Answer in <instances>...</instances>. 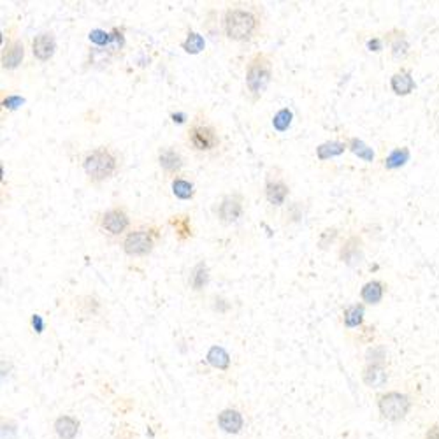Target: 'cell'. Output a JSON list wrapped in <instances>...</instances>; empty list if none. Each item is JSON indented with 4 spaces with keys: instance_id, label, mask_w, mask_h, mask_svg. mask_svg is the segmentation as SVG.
Instances as JSON below:
<instances>
[{
    "instance_id": "cell-1",
    "label": "cell",
    "mask_w": 439,
    "mask_h": 439,
    "mask_svg": "<svg viewBox=\"0 0 439 439\" xmlns=\"http://www.w3.org/2000/svg\"><path fill=\"white\" fill-rule=\"evenodd\" d=\"M417 404V397L413 392L401 390V388H392V390L380 392L376 395L378 413L383 420L390 424H401L410 417Z\"/></svg>"
},
{
    "instance_id": "cell-2",
    "label": "cell",
    "mask_w": 439,
    "mask_h": 439,
    "mask_svg": "<svg viewBox=\"0 0 439 439\" xmlns=\"http://www.w3.org/2000/svg\"><path fill=\"white\" fill-rule=\"evenodd\" d=\"M259 30L260 18L251 9L229 8L223 15V32L230 41H251Z\"/></svg>"
},
{
    "instance_id": "cell-3",
    "label": "cell",
    "mask_w": 439,
    "mask_h": 439,
    "mask_svg": "<svg viewBox=\"0 0 439 439\" xmlns=\"http://www.w3.org/2000/svg\"><path fill=\"white\" fill-rule=\"evenodd\" d=\"M120 167V159L111 148L99 146L92 150L83 159V170L90 183H102L106 179H111Z\"/></svg>"
},
{
    "instance_id": "cell-4",
    "label": "cell",
    "mask_w": 439,
    "mask_h": 439,
    "mask_svg": "<svg viewBox=\"0 0 439 439\" xmlns=\"http://www.w3.org/2000/svg\"><path fill=\"white\" fill-rule=\"evenodd\" d=\"M273 79V62L266 53H255L246 65V90L253 100H259Z\"/></svg>"
},
{
    "instance_id": "cell-5",
    "label": "cell",
    "mask_w": 439,
    "mask_h": 439,
    "mask_svg": "<svg viewBox=\"0 0 439 439\" xmlns=\"http://www.w3.org/2000/svg\"><path fill=\"white\" fill-rule=\"evenodd\" d=\"M190 148L197 153H209L220 146V134L213 123L202 118H195L186 132Z\"/></svg>"
},
{
    "instance_id": "cell-6",
    "label": "cell",
    "mask_w": 439,
    "mask_h": 439,
    "mask_svg": "<svg viewBox=\"0 0 439 439\" xmlns=\"http://www.w3.org/2000/svg\"><path fill=\"white\" fill-rule=\"evenodd\" d=\"M157 237H159V234H157L152 227L130 230V232L123 237L122 248L129 257H146V255L152 253L153 248H155Z\"/></svg>"
},
{
    "instance_id": "cell-7",
    "label": "cell",
    "mask_w": 439,
    "mask_h": 439,
    "mask_svg": "<svg viewBox=\"0 0 439 439\" xmlns=\"http://www.w3.org/2000/svg\"><path fill=\"white\" fill-rule=\"evenodd\" d=\"M383 39L388 51H390L392 60H395V62L404 63L413 56V46H411L408 32L404 29L394 26V29L383 33Z\"/></svg>"
},
{
    "instance_id": "cell-8",
    "label": "cell",
    "mask_w": 439,
    "mask_h": 439,
    "mask_svg": "<svg viewBox=\"0 0 439 439\" xmlns=\"http://www.w3.org/2000/svg\"><path fill=\"white\" fill-rule=\"evenodd\" d=\"M100 227L111 236H123L130 227V216L125 207H111L100 216Z\"/></svg>"
},
{
    "instance_id": "cell-9",
    "label": "cell",
    "mask_w": 439,
    "mask_h": 439,
    "mask_svg": "<svg viewBox=\"0 0 439 439\" xmlns=\"http://www.w3.org/2000/svg\"><path fill=\"white\" fill-rule=\"evenodd\" d=\"M388 376V367H387V362H365L364 367H362V383L365 385L367 388H383L387 385Z\"/></svg>"
},
{
    "instance_id": "cell-10",
    "label": "cell",
    "mask_w": 439,
    "mask_h": 439,
    "mask_svg": "<svg viewBox=\"0 0 439 439\" xmlns=\"http://www.w3.org/2000/svg\"><path fill=\"white\" fill-rule=\"evenodd\" d=\"M340 260L348 267H355L364 260V239L358 234H350L340 248Z\"/></svg>"
},
{
    "instance_id": "cell-11",
    "label": "cell",
    "mask_w": 439,
    "mask_h": 439,
    "mask_svg": "<svg viewBox=\"0 0 439 439\" xmlns=\"http://www.w3.org/2000/svg\"><path fill=\"white\" fill-rule=\"evenodd\" d=\"M243 195L239 193H230V195H225L218 206V220L225 225H230V223H236L241 216H243Z\"/></svg>"
},
{
    "instance_id": "cell-12",
    "label": "cell",
    "mask_w": 439,
    "mask_h": 439,
    "mask_svg": "<svg viewBox=\"0 0 439 439\" xmlns=\"http://www.w3.org/2000/svg\"><path fill=\"white\" fill-rule=\"evenodd\" d=\"M417 88V81L413 78V70L410 67H401L390 76V90L397 97H408Z\"/></svg>"
},
{
    "instance_id": "cell-13",
    "label": "cell",
    "mask_w": 439,
    "mask_h": 439,
    "mask_svg": "<svg viewBox=\"0 0 439 439\" xmlns=\"http://www.w3.org/2000/svg\"><path fill=\"white\" fill-rule=\"evenodd\" d=\"M216 424L225 434H239L244 429V417L236 408H225L218 413Z\"/></svg>"
},
{
    "instance_id": "cell-14",
    "label": "cell",
    "mask_w": 439,
    "mask_h": 439,
    "mask_svg": "<svg viewBox=\"0 0 439 439\" xmlns=\"http://www.w3.org/2000/svg\"><path fill=\"white\" fill-rule=\"evenodd\" d=\"M288 193H290V189L285 183L283 177H273L269 176L266 181V199L271 206H283L288 199Z\"/></svg>"
},
{
    "instance_id": "cell-15",
    "label": "cell",
    "mask_w": 439,
    "mask_h": 439,
    "mask_svg": "<svg viewBox=\"0 0 439 439\" xmlns=\"http://www.w3.org/2000/svg\"><path fill=\"white\" fill-rule=\"evenodd\" d=\"M159 166L162 167V170L169 176H176L183 166H185V160L181 157V153L177 152L173 146H163L159 150Z\"/></svg>"
},
{
    "instance_id": "cell-16",
    "label": "cell",
    "mask_w": 439,
    "mask_h": 439,
    "mask_svg": "<svg viewBox=\"0 0 439 439\" xmlns=\"http://www.w3.org/2000/svg\"><path fill=\"white\" fill-rule=\"evenodd\" d=\"M56 49V41L55 35L51 32H42L39 35H35L32 42V53L33 56L39 60V62H48L53 58Z\"/></svg>"
},
{
    "instance_id": "cell-17",
    "label": "cell",
    "mask_w": 439,
    "mask_h": 439,
    "mask_svg": "<svg viewBox=\"0 0 439 439\" xmlns=\"http://www.w3.org/2000/svg\"><path fill=\"white\" fill-rule=\"evenodd\" d=\"M388 285L381 280H371L362 285L360 301L365 306H378L385 299Z\"/></svg>"
},
{
    "instance_id": "cell-18",
    "label": "cell",
    "mask_w": 439,
    "mask_h": 439,
    "mask_svg": "<svg viewBox=\"0 0 439 439\" xmlns=\"http://www.w3.org/2000/svg\"><path fill=\"white\" fill-rule=\"evenodd\" d=\"M23 58H25V45L19 39H15L2 51V67L6 70H15L16 67L22 65Z\"/></svg>"
},
{
    "instance_id": "cell-19",
    "label": "cell",
    "mask_w": 439,
    "mask_h": 439,
    "mask_svg": "<svg viewBox=\"0 0 439 439\" xmlns=\"http://www.w3.org/2000/svg\"><path fill=\"white\" fill-rule=\"evenodd\" d=\"M410 160H411L410 146H397V148L390 150V152L383 157V160H381V167H383L385 170H390L392 173V170L402 169V167L406 166Z\"/></svg>"
},
{
    "instance_id": "cell-20",
    "label": "cell",
    "mask_w": 439,
    "mask_h": 439,
    "mask_svg": "<svg viewBox=\"0 0 439 439\" xmlns=\"http://www.w3.org/2000/svg\"><path fill=\"white\" fill-rule=\"evenodd\" d=\"M79 420L76 417H70V415H60L55 422H53V429H55V434L60 439H76L79 434Z\"/></svg>"
},
{
    "instance_id": "cell-21",
    "label": "cell",
    "mask_w": 439,
    "mask_h": 439,
    "mask_svg": "<svg viewBox=\"0 0 439 439\" xmlns=\"http://www.w3.org/2000/svg\"><path fill=\"white\" fill-rule=\"evenodd\" d=\"M344 141H346L348 150H350L355 157L364 160L365 163H373L374 160H376V153H374V150L371 148L369 144L364 143L362 139H358V137H346Z\"/></svg>"
},
{
    "instance_id": "cell-22",
    "label": "cell",
    "mask_w": 439,
    "mask_h": 439,
    "mask_svg": "<svg viewBox=\"0 0 439 439\" xmlns=\"http://www.w3.org/2000/svg\"><path fill=\"white\" fill-rule=\"evenodd\" d=\"M365 320V304L355 303L351 306L344 308L343 311V325L346 328H360Z\"/></svg>"
},
{
    "instance_id": "cell-23",
    "label": "cell",
    "mask_w": 439,
    "mask_h": 439,
    "mask_svg": "<svg viewBox=\"0 0 439 439\" xmlns=\"http://www.w3.org/2000/svg\"><path fill=\"white\" fill-rule=\"evenodd\" d=\"M348 150L346 141H325L317 148V159L318 160H330L341 157Z\"/></svg>"
},
{
    "instance_id": "cell-24",
    "label": "cell",
    "mask_w": 439,
    "mask_h": 439,
    "mask_svg": "<svg viewBox=\"0 0 439 439\" xmlns=\"http://www.w3.org/2000/svg\"><path fill=\"white\" fill-rule=\"evenodd\" d=\"M206 360L211 367H214V369L227 371L230 367L229 351H227L223 346H218V344H214V346L209 348V351H207V355H206Z\"/></svg>"
},
{
    "instance_id": "cell-25",
    "label": "cell",
    "mask_w": 439,
    "mask_h": 439,
    "mask_svg": "<svg viewBox=\"0 0 439 439\" xmlns=\"http://www.w3.org/2000/svg\"><path fill=\"white\" fill-rule=\"evenodd\" d=\"M190 288L193 292H202L209 283V267L206 262H199L190 273Z\"/></svg>"
},
{
    "instance_id": "cell-26",
    "label": "cell",
    "mask_w": 439,
    "mask_h": 439,
    "mask_svg": "<svg viewBox=\"0 0 439 439\" xmlns=\"http://www.w3.org/2000/svg\"><path fill=\"white\" fill-rule=\"evenodd\" d=\"M170 186H173L174 195L181 200H190V199H193V195H195V186H193L192 181L185 179V177L176 176L173 179V185Z\"/></svg>"
},
{
    "instance_id": "cell-27",
    "label": "cell",
    "mask_w": 439,
    "mask_h": 439,
    "mask_svg": "<svg viewBox=\"0 0 439 439\" xmlns=\"http://www.w3.org/2000/svg\"><path fill=\"white\" fill-rule=\"evenodd\" d=\"M181 48L185 49L186 53H190V55H197V53H200L206 48V41H204V38L200 33L189 32L185 41L181 42Z\"/></svg>"
},
{
    "instance_id": "cell-28",
    "label": "cell",
    "mask_w": 439,
    "mask_h": 439,
    "mask_svg": "<svg viewBox=\"0 0 439 439\" xmlns=\"http://www.w3.org/2000/svg\"><path fill=\"white\" fill-rule=\"evenodd\" d=\"M123 46H125V35H123V29H118V26H115V29L111 30V41H109V45L106 46V48L102 49L106 55H118L120 51L123 49Z\"/></svg>"
},
{
    "instance_id": "cell-29",
    "label": "cell",
    "mask_w": 439,
    "mask_h": 439,
    "mask_svg": "<svg viewBox=\"0 0 439 439\" xmlns=\"http://www.w3.org/2000/svg\"><path fill=\"white\" fill-rule=\"evenodd\" d=\"M292 120H294L292 109L283 107V109H280V111L273 116V129L276 130V132H287L292 125Z\"/></svg>"
},
{
    "instance_id": "cell-30",
    "label": "cell",
    "mask_w": 439,
    "mask_h": 439,
    "mask_svg": "<svg viewBox=\"0 0 439 439\" xmlns=\"http://www.w3.org/2000/svg\"><path fill=\"white\" fill-rule=\"evenodd\" d=\"M90 42L95 46H99L100 49L106 48L107 45H109V41H111V32H106V30H100V29H95L90 32L88 35Z\"/></svg>"
},
{
    "instance_id": "cell-31",
    "label": "cell",
    "mask_w": 439,
    "mask_h": 439,
    "mask_svg": "<svg viewBox=\"0 0 439 439\" xmlns=\"http://www.w3.org/2000/svg\"><path fill=\"white\" fill-rule=\"evenodd\" d=\"M337 236H340V230H337L336 227H328V229H325L324 232L320 234V237H318V246H320V250H327L330 244L336 243Z\"/></svg>"
},
{
    "instance_id": "cell-32",
    "label": "cell",
    "mask_w": 439,
    "mask_h": 439,
    "mask_svg": "<svg viewBox=\"0 0 439 439\" xmlns=\"http://www.w3.org/2000/svg\"><path fill=\"white\" fill-rule=\"evenodd\" d=\"M23 104H25V99L19 95H8V97H4V100H2L4 109H9V111H16V109L22 107Z\"/></svg>"
},
{
    "instance_id": "cell-33",
    "label": "cell",
    "mask_w": 439,
    "mask_h": 439,
    "mask_svg": "<svg viewBox=\"0 0 439 439\" xmlns=\"http://www.w3.org/2000/svg\"><path fill=\"white\" fill-rule=\"evenodd\" d=\"M385 39L380 38V35H373L371 39H367V42H365V48L369 49L371 53H381L385 49Z\"/></svg>"
},
{
    "instance_id": "cell-34",
    "label": "cell",
    "mask_w": 439,
    "mask_h": 439,
    "mask_svg": "<svg viewBox=\"0 0 439 439\" xmlns=\"http://www.w3.org/2000/svg\"><path fill=\"white\" fill-rule=\"evenodd\" d=\"M424 439H439V422L429 425L424 434Z\"/></svg>"
},
{
    "instance_id": "cell-35",
    "label": "cell",
    "mask_w": 439,
    "mask_h": 439,
    "mask_svg": "<svg viewBox=\"0 0 439 439\" xmlns=\"http://www.w3.org/2000/svg\"><path fill=\"white\" fill-rule=\"evenodd\" d=\"M32 327L38 334H41L42 330H45L46 325H45V320H42L41 314H32Z\"/></svg>"
},
{
    "instance_id": "cell-36",
    "label": "cell",
    "mask_w": 439,
    "mask_h": 439,
    "mask_svg": "<svg viewBox=\"0 0 439 439\" xmlns=\"http://www.w3.org/2000/svg\"><path fill=\"white\" fill-rule=\"evenodd\" d=\"M170 118H173L174 123H183L186 120V115L185 113H173V115H170Z\"/></svg>"
},
{
    "instance_id": "cell-37",
    "label": "cell",
    "mask_w": 439,
    "mask_h": 439,
    "mask_svg": "<svg viewBox=\"0 0 439 439\" xmlns=\"http://www.w3.org/2000/svg\"><path fill=\"white\" fill-rule=\"evenodd\" d=\"M436 122H438V125H439V111H438V115H436Z\"/></svg>"
}]
</instances>
